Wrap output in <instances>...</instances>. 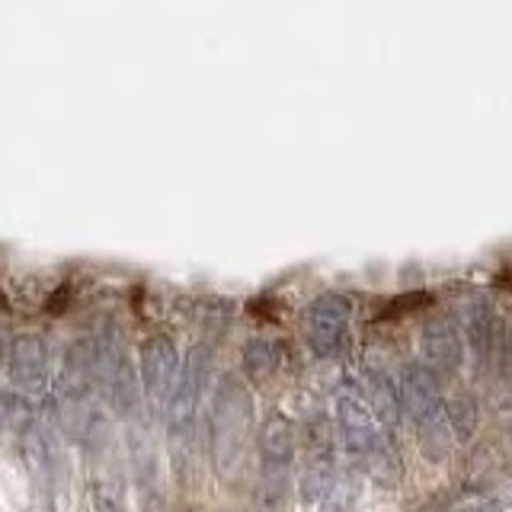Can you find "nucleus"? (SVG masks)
I'll use <instances>...</instances> for the list:
<instances>
[{
    "instance_id": "obj_6",
    "label": "nucleus",
    "mask_w": 512,
    "mask_h": 512,
    "mask_svg": "<svg viewBox=\"0 0 512 512\" xmlns=\"http://www.w3.org/2000/svg\"><path fill=\"white\" fill-rule=\"evenodd\" d=\"M141 362H144V381H148V388H164L173 375V365H176V352H173V343L164 340V336H154V340L144 343V352H141Z\"/></svg>"
},
{
    "instance_id": "obj_10",
    "label": "nucleus",
    "mask_w": 512,
    "mask_h": 512,
    "mask_svg": "<svg viewBox=\"0 0 512 512\" xmlns=\"http://www.w3.org/2000/svg\"><path fill=\"white\" fill-rule=\"evenodd\" d=\"M368 391L375 397V407L388 416V420H394L397 407H400V391H394V381L384 375L381 368H372V372H368Z\"/></svg>"
},
{
    "instance_id": "obj_5",
    "label": "nucleus",
    "mask_w": 512,
    "mask_h": 512,
    "mask_svg": "<svg viewBox=\"0 0 512 512\" xmlns=\"http://www.w3.org/2000/svg\"><path fill=\"white\" fill-rule=\"evenodd\" d=\"M260 448H263V458H266L269 464H285L288 458H292L295 432H292V423H288L282 413H272L269 420L263 423Z\"/></svg>"
},
{
    "instance_id": "obj_8",
    "label": "nucleus",
    "mask_w": 512,
    "mask_h": 512,
    "mask_svg": "<svg viewBox=\"0 0 512 512\" xmlns=\"http://www.w3.org/2000/svg\"><path fill=\"white\" fill-rule=\"evenodd\" d=\"M276 365H279V352L269 340H263V336H256V340L244 346V372L253 381H269L272 372H276Z\"/></svg>"
},
{
    "instance_id": "obj_1",
    "label": "nucleus",
    "mask_w": 512,
    "mask_h": 512,
    "mask_svg": "<svg viewBox=\"0 0 512 512\" xmlns=\"http://www.w3.org/2000/svg\"><path fill=\"white\" fill-rule=\"evenodd\" d=\"M400 407L423 429L426 442L442 439V394L426 365L413 362L404 368V375H400Z\"/></svg>"
},
{
    "instance_id": "obj_3",
    "label": "nucleus",
    "mask_w": 512,
    "mask_h": 512,
    "mask_svg": "<svg viewBox=\"0 0 512 512\" xmlns=\"http://www.w3.org/2000/svg\"><path fill=\"white\" fill-rule=\"evenodd\" d=\"M336 420H340V432H343V442L349 452H372L378 445V426H375V416L368 410L359 397L343 394L336 397Z\"/></svg>"
},
{
    "instance_id": "obj_7",
    "label": "nucleus",
    "mask_w": 512,
    "mask_h": 512,
    "mask_svg": "<svg viewBox=\"0 0 512 512\" xmlns=\"http://www.w3.org/2000/svg\"><path fill=\"white\" fill-rule=\"evenodd\" d=\"M493 311L487 308L484 301H474L468 304V311H464V330H468V343L474 346L477 356H487L490 346H493Z\"/></svg>"
},
{
    "instance_id": "obj_2",
    "label": "nucleus",
    "mask_w": 512,
    "mask_h": 512,
    "mask_svg": "<svg viewBox=\"0 0 512 512\" xmlns=\"http://www.w3.org/2000/svg\"><path fill=\"white\" fill-rule=\"evenodd\" d=\"M349 317H352V304L340 292H324L308 304V311H304V336H308V346L317 356L336 352V346L346 336Z\"/></svg>"
},
{
    "instance_id": "obj_4",
    "label": "nucleus",
    "mask_w": 512,
    "mask_h": 512,
    "mask_svg": "<svg viewBox=\"0 0 512 512\" xmlns=\"http://www.w3.org/2000/svg\"><path fill=\"white\" fill-rule=\"evenodd\" d=\"M423 359L426 365L439 368L442 375H452L455 368L461 365V336L455 333V327L448 324V320H429V324L423 327Z\"/></svg>"
},
{
    "instance_id": "obj_9",
    "label": "nucleus",
    "mask_w": 512,
    "mask_h": 512,
    "mask_svg": "<svg viewBox=\"0 0 512 512\" xmlns=\"http://www.w3.org/2000/svg\"><path fill=\"white\" fill-rule=\"evenodd\" d=\"M445 420L455 439H471L477 429V400L471 394H455L445 400Z\"/></svg>"
}]
</instances>
